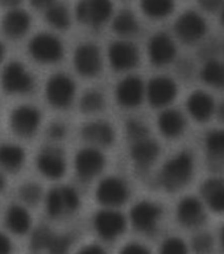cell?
<instances>
[{"label": "cell", "mask_w": 224, "mask_h": 254, "mask_svg": "<svg viewBox=\"0 0 224 254\" xmlns=\"http://www.w3.org/2000/svg\"><path fill=\"white\" fill-rule=\"evenodd\" d=\"M194 174V158L189 152H179L163 163L160 182L167 191H177L190 182Z\"/></svg>", "instance_id": "1"}, {"label": "cell", "mask_w": 224, "mask_h": 254, "mask_svg": "<svg viewBox=\"0 0 224 254\" xmlns=\"http://www.w3.org/2000/svg\"><path fill=\"white\" fill-rule=\"evenodd\" d=\"M79 205V193L72 186H56L46 195V213L52 219L70 216L78 211Z\"/></svg>", "instance_id": "2"}, {"label": "cell", "mask_w": 224, "mask_h": 254, "mask_svg": "<svg viewBox=\"0 0 224 254\" xmlns=\"http://www.w3.org/2000/svg\"><path fill=\"white\" fill-rule=\"evenodd\" d=\"M0 84L8 95H24L33 90L34 79L21 62L11 61L4 66Z\"/></svg>", "instance_id": "3"}, {"label": "cell", "mask_w": 224, "mask_h": 254, "mask_svg": "<svg viewBox=\"0 0 224 254\" xmlns=\"http://www.w3.org/2000/svg\"><path fill=\"white\" fill-rule=\"evenodd\" d=\"M28 52L34 61L42 64H57L64 57V44L54 34L42 33L36 34L28 44Z\"/></svg>", "instance_id": "4"}, {"label": "cell", "mask_w": 224, "mask_h": 254, "mask_svg": "<svg viewBox=\"0 0 224 254\" xmlns=\"http://www.w3.org/2000/svg\"><path fill=\"white\" fill-rule=\"evenodd\" d=\"M114 13L112 0H79L75 7L76 20L92 28L103 27Z\"/></svg>", "instance_id": "5"}, {"label": "cell", "mask_w": 224, "mask_h": 254, "mask_svg": "<svg viewBox=\"0 0 224 254\" xmlns=\"http://www.w3.org/2000/svg\"><path fill=\"white\" fill-rule=\"evenodd\" d=\"M75 83L66 74H54L45 86V98L50 106L57 110H65L72 106L75 96Z\"/></svg>", "instance_id": "6"}, {"label": "cell", "mask_w": 224, "mask_h": 254, "mask_svg": "<svg viewBox=\"0 0 224 254\" xmlns=\"http://www.w3.org/2000/svg\"><path fill=\"white\" fill-rule=\"evenodd\" d=\"M41 124V112L33 106H19L11 112L9 126L12 132L21 138H29L36 134Z\"/></svg>", "instance_id": "7"}, {"label": "cell", "mask_w": 224, "mask_h": 254, "mask_svg": "<svg viewBox=\"0 0 224 254\" xmlns=\"http://www.w3.org/2000/svg\"><path fill=\"white\" fill-rule=\"evenodd\" d=\"M95 196L99 203L106 208H118L128 199V185L119 177H107L99 182Z\"/></svg>", "instance_id": "8"}, {"label": "cell", "mask_w": 224, "mask_h": 254, "mask_svg": "<svg viewBox=\"0 0 224 254\" xmlns=\"http://www.w3.org/2000/svg\"><path fill=\"white\" fill-rule=\"evenodd\" d=\"M73 62L79 75L86 78L98 75L103 64L100 49L92 42H82L76 46Z\"/></svg>", "instance_id": "9"}, {"label": "cell", "mask_w": 224, "mask_h": 254, "mask_svg": "<svg viewBox=\"0 0 224 254\" xmlns=\"http://www.w3.org/2000/svg\"><path fill=\"white\" fill-rule=\"evenodd\" d=\"M126 217L115 208L100 209L94 216V228L103 240L114 241L126 231Z\"/></svg>", "instance_id": "10"}, {"label": "cell", "mask_w": 224, "mask_h": 254, "mask_svg": "<svg viewBox=\"0 0 224 254\" xmlns=\"http://www.w3.org/2000/svg\"><path fill=\"white\" fill-rule=\"evenodd\" d=\"M174 32L177 37L185 44H195L205 37L207 23L198 12L186 11L175 21Z\"/></svg>", "instance_id": "11"}, {"label": "cell", "mask_w": 224, "mask_h": 254, "mask_svg": "<svg viewBox=\"0 0 224 254\" xmlns=\"http://www.w3.org/2000/svg\"><path fill=\"white\" fill-rule=\"evenodd\" d=\"M36 166L40 174L44 175L45 178L56 181L62 178L66 173V158L60 148L46 146L37 154Z\"/></svg>", "instance_id": "12"}, {"label": "cell", "mask_w": 224, "mask_h": 254, "mask_svg": "<svg viewBox=\"0 0 224 254\" xmlns=\"http://www.w3.org/2000/svg\"><path fill=\"white\" fill-rule=\"evenodd\" d=\"M178 87L170 76L158 75L149 80L147 86V99L150 106L156 108H166L177 96Z\"/></svg>", "instance_id": "13"}, {"label": "cell", "mask_w": 224, "mask_h": 254, "mask_svg": "<svg viewBox=\"0 0 224 254\" xmlns=\"http://www.w3.org/2000/svg\"><path fill=\"white\" fill-rule=\"evenodd\" d=\"M129 219L135 229L152 233L161 220V207L150 200H141L132 207Z\"/></svg>", "instance_id": "14"}, {"label": "cell", "mask_w": 224, "mask_h": 254, "mask_svg": "<svg viewBox=\"0 0 224 254\" xmlns=\"http://www.w3.org/2000/svg\"><path fill=\"white\" fill-rule=\"evenodd\" d=\"M116 100L124 108H135L140 106L147 96V86L137 75H128L119 82L115 88Z\"/></svg>", "instance_id": "15"}, {"label": "cell", "mask_w": 224, "mask_h": 254, "mask_svg": "<svg viewBox=\"0 0 224 254\" xmlns=\"http://www.w3.org/2000/svg\"><path fill=\"white\" fill-rule=\"evenodd\" d=\"M104 163H106V158L103 156V153L94 146L80 149L79 152L76 153L75 161H74L76 174L83 181H90L100 174Z\"/></svg>", "instance_id": "16"}, {"label": "cell", "mask_w": 224, "mask_h": 254, "mask_svg": "<svg viewBox=\"0 0 224 254\" xmlns=\"http://www.w3.org/2000/svg\"><path fill=\"white\" fill-rule=\"evenodd\" d=\"M149 60L156 66H166L174 61L177 46L174 40L165 32L153 34L148 42Z\"/></svg>", "instance_id": "17"}, {"label": "cell", "mask_w": 224, "mask_h": 254, "mask_svg": "<svg viewBox=\"0 0 224 254\" xmlns=\"http://www.w3.org/2000/svg\"><path fill=\"white\" fill-rule=\"evenodd\" d=\"M108 61L116 71H128L139 62V50L132 42L115 41L108 48Z\"/></svg>", "instance_id": "18"}, {"label": "cell", "mask_w": 224, "mask_h": 254, "mask_svg": "<svg viewBox=\"0 0 224 254\" xmlns=\"http://www.w3.org/2000/svg\"><path fill=\"white\" fill-rule=\"evenodd\" d=\"M80 136L94 148L111 146L115 141V130L110 123L96 120L84 124L80 129Z\"/></svg>", "instance_id": "19"}, {"label": "cell", "mask_w": 224, "mask_h": 254, "mask_svg": "<svg viewBox=\"0 0 224 254\" xmlns=\"http://www.w3.org/2000/svg\"><path fill=\"white\" fill-rule=\"evenodd\" d=\"M205 204L198 197L186 196L177 205V219L183 227L197 228L205 221Z\"/></svg>", "instance_id": "20"}, {"label": "cell", "mask_w": 224, "mask_h": 254, "mask_svg": "<svg viewBox=\"0 0 224 254\" xmlns=\"http://www.w3.org/2000/svg\"><path fill=\"white\" fill-rule=\"evenodd\" d=\"M31 28V16L24 9H11L3 16L1 29L11 40H19L28 33Z\"/></svg>", "instance_id": "21"}, {"label": "cell", "mask_w": 224, "mask_h": 254, "mask_svg": "<svg viewBox=\"0 0 224 254\" xmlns=\"http://www.w3.org/2000/svg\"><path fill=\"white\" fill-rule=\"evenodd\" d=\"M187 112L191 118L197 122H207L211 119L217 106L214 102V98L205 91H194L186 102Z\"/></svg>", "instance_id": "22"}, {"label": "cell", "mask_w": 224, "mask_h": 254, "mask_svg": "<svg viewBox=\"0 0 224 254\" xmlns=\"http://www.w3.org/2000/svg\"><path fill=\"white\" fill-rule=\"evenodd\" d=\"M160 156V146L150 137L135 141L131 146V158L137 167L145 169L152 166Z\"/></svg>", "instance_id": "23"}, {"label": "cell", "mask_w": 224, "mask_h": 254, "mask_svg": "<svg viewBox=\"0 0 224 254\" xmlns=\"http://www.w3.org/2000/svg\"><path fill=\"white\" fill-rule=\"evenodd\" d=\"M4 224L11 233L16 236L27 235L32 225L31 213L23 205L11 204L5 211Z\"/></svg>", "instance_id": "24"}, {"label": "cell", "mask_w": 224, "mask_h": 254, "mask_svg": "<svg viewBox=\"0 0 224 254\" xmlns=\"http://www.w3.org/2000/svg\"><path fill=\"white\" fill-rule=\"evenodd\" d=\"M202 199L211 211L224 212V179L209 178L201 187Z\"/></svg>", "instance_id": "25"}, {"label": "cell", "mask_w": 224, "mask_h": 254, "mask_svg": "<svg viewBox=\"0 0 224 254\" xmlns=\"http://www.w3.org/2000/svg\"><path fill=\"white\" fill-rule=\"evenodd\" d=\"M157 126L162 136L167 138H175L181 136L186 128V120L178 110L174 108H166L160 114L157 119Z\"/></svg>", "instance_id": "26"}, {"label": "cell", "mask_w": 224, "mask_h": 254, "mask_svg": "<svg viewBox=\"0 0 224 254\" xmlns=\"http://www.w3.org/2000/svg\"><path fill=\"white\" fill-rule=\"evenodd\" d=\"M25 162V152L16 144L0 145V169L7 173H17Z\"/></svg>", "instance_id": "27"}, {"label": "cell", "mask_w": 224, "mask_h": 254, "mask_svg": "<svg viewBox=\"0 0 224 254\" xmlns=\"http://www.w3.org/2000/svg\"><path fill=\"white\" fill-rule=\"evenodd\" d=\"M201 78L214 88H224V62L209 58L201 70Z\"/></svg>", "instance_id": "28"}, {"label": "cell", "mask_w": 224, "mask_h": 254, "mask_svg": "<svg viewBox=\"0 0 224 254\" xmlns=\"http://www.w3.org/2000/svg\"><path fill=\"white\" fill-rule=\"evenodd\" d=\"M45 20L49 25L60 31L68 29L72 24L68 7L64 3H57V1L45 11Z\"/></svg>", "instance_id": "29"}, {"label": "cell", "mask_w": 224, "mask_h": 254, "mask_svg": "<svg viewBox=\"0 0 224 254\" xmlns=\"http://www.w3.org/2000/svg\"><path fill=\"white\" fill-rule=\"evenodd\" d=\"M112 29L120 36H132L139 31V21L131 9H123L112 20Z\"/></svg>", "instance_id": "30"}, {"label": "cell", "mask_w": 224, "mask_h": 254, "mask_svg": "<svg viewBox=\"0 0 224 254\" xmlns=\"http://www.w3.org/2000/svg\"><path fill=\"white\" fill-rule=\"evenodd\" d=\"M140 7L150 19H163L174 9V0H141Z\"/></svg>", "instance_id": "31"}, {"label": "cell", "mask_w": 224, "mask_h": 254, "mask_svg": "<svg viewBox=\"0 0 224 254\" xmlns=\"http://www.w3.org/2000/svg\"><path fill=\"white\" fill-rule=\"evenodd\" d=\"M205 149L210 158L224 159V129H214L205 137Z\"/></svg>", "instance_id": "32"}, {"label": "cell", "mask_w": 224, "mask_h": 254, "mask_svg": "<svg viewBox=\"0 0 224 254\" xmlns=\"http://www.w3.org/2000/svg\"><path fill=\"white\" fill-rule=\"evenodd\" d=\"M104 107V96L98 90H88L79 100V110L83 114H96Z\"/></svg>", "instance_id": "33"}, {"label": "cell", "mask_w": 224, "mask_h": 254, "mask_svg": "<svg viewBox=\"0 0 224 254\" xmlns=\"http://www.w3.org/2000/svg\"><path fill=\"white\" fill-rule=\"evenodd\" d=\"M54 235L56 233H53L49 227H46V225H38L32 232L31 239H29V247L34 252L46 251L48 247H49V244L52 243Z\"/></svg>", "instance_id": "34"}, {"label": "cell", "mask_w": 224, "mask_h": 254, "mask_svg": "<svg viewBox=\"0 0 224 254\" xmlns=\"http://www.w3.org/2000/svg\"><path fill=\"white\" fill-rule=\"evenodd\" d=\"M20 200L28 205H36L40 203L42 197L41 186L36 182H25L19 187L17 191Z\"/></svg>", "instance_id": "35"}, {"label": "cell", "mask_w": 224, "mask_h": 254, "mask_svg": "<svg viewBox=\"0 0 224 254\" xmlns=\"http://www.w3.org/2000/svg\"><path fill=\"white\" fill-rule=\"evenodd\" d=\"M126 133L127 137L132 142L143 140L145 137H149L148 127L145 126L144 122H141L139 119H131L126 123Z\"/></svg>", "instance_id": "36"}, {"label": "cell", "mask_w": 224, "mask_h": 254, "mask_svg": "<svg viewBox=\"0 0 224 254\" xmlns=\"http://www.w3.org/2000/svg\"><path fill=\"white\" fill-rule=\"evenodd\" d=\"M158 254H189V248L179 237H167L161 244Z\"/></svg>", "instance_id": "37"}, {"label": "cell", "mask_w": 224, "mask_h": 254, "mask_svg": "<svg viewBox=\"0 0 224 254\" xmlns=\"http://www.w3.org/2000/svg\"><path fill=\"white\" fill-rule=\"evenodd\" d=\"M72 245L73 237L70 235H54L46 252L48 254H69Z\"/></svg>", "instance_id": "38"}, {"label": "cell", "mask_w": 224, "mask_h": 254, "mask_svg": "<svg viewBox=\"0 0 224 254\" xmlns=\"http://www.w3.org/2000/svg\"><path fill=\"white\" fill-rule=\"evenodd\" d=\"M214 248L213 236L207 232L198 233L191 241V249L195 254H209Z\"/></svg>", "instance_id": "39"}, {"label": "cell", "mask_w": 224, "mask_h": 254, "mask_svg": "<svg viewBox=\"0 0 224 254\" xmlns=\"http://www.w3.org/2000/svg\"><path fill=\"white\" fill-rule=\"evenodd\" d=\"M48 136L52 138V140H62L65 136H66V127L60 122L52 123L49 127H48Z\"/></svg>", "instance_id": "40"}, {"label": "cell", "mask_w": 224, "mask_h": 254, "mask_svg": "<svg viewBox=\"0 0 224 254\" xmlns=\"http://www.w3.org/2000/svg\"><path fill=\"white\" fill-rule=\"evenodd\" d=\"M119 254H152L148 248L137 243L127 244Z\"/></svg>", "instance_id": "41"}, {"label": "cell", "mask_w": 224, "mask_h": 254, "mask_svg": "<svg viewBox=\"0 0 224 254\" xmlns=\"http://www.w3.org/2000/svg\"><path fill=\"white\" fill-rule=\"evenodd\" d=\"M201 8L206 12L221 11L224 5V0H198Z\"/></svg>", "instance_id": "42"}, {"label": "cell", "mask_w": 224, "mask_h": 254, "mask_svg": "<svg viewBox=\"0 0 224 254\" xmlns=\"http://www.w3.org/2000/svg\"><path fill=\"white\" fill-rule=\"evenodd\" d=\"M12 243L7 235L0 232V254H12Z\"/></svg>", "instance_id": "43"}, {"label": "cell", "mask_w": 224, "mask_h": 254, "mask_svg": "<svg viewBox=\"0 0 224 254\" xmlns=\"http://www.w3.org/2000/svg\"><path fill=\"white\" fill-rule=\"evenodd\" d=\"M76 254H107L106 251L103 249L100 245H96V244H90V245H86L80 249Z\"/></svg>", "instance_id": "44"}, {"label": "cell", "mask_w": 224, "mask_h": 254, "mask_svg": "<svg viewBox=\"0 0 224 254\" xmlns=\"http://www.w3.org/2000/svg\"><path fill=\"white\" fill-rule=\"evenodd\" d=\"M29 3L36 9H45L46 11L48 8L56 3V0H29Z\"/></svg>", "instance_id": "45"}, {"label": "cell", "mask_w": 224, "mask_h": 254, "mask_svg": "<svg viewBox=\"0 0 224 254\" xmlns=\"http://www.w3.org/2000/svg\"><path fill=\"white\" fill-rule=\"evenodd\" d=\"M23 0H0V5L5 8H13L15 9Z\"/></svg>", "instance_id": "46"}, {"label": "cell", "mask_w": 224, "mask_h": 254, "mask_svg": "<svg viewBox=\"0 0 224 254\" xmlns=\"http://www.w3.org/2000/svg\"><path fill=\"white\" fill-rule=\"evenodd\" d=\"M215 115H217L218 119H219L222 123H224V100L221 103V104H219V106H217Z\"/></svg>", "instance_id": "47"}, {"label": "cell", "mask_w": 224, "mask_h": 254, "mask_svg": "<svg viewBox=\"0 0 224 254\" xmlns=\"http://www.w3.org/2000/svg\"><path fill=\"white\" fill-rule=\"evenodd\" d=\"M5 186H7V181H5V178H4V175L0 173V192H3Z\"/></svg>", "instance_id": "48"}, {"label": "cell", "mask_w": 224, "mask_h": 254, "mask_svg": "<svg viewBox=\"0 0 224 254\" xmlns=\"http://www.w3.org/2000/svg\"><path fill=\"white\" fill-rule=\"evenodd\" d=\"M4 57H5V46L1 41H0V62L3 61Z\"/></svg>", "instance_id": "49"}, {"label": "cell", "mask_w": 224, "mask_h": 254, "mask_svg": "<svg viewBox=\"0 0 224 254\" xmlns=\"http://www.w3.org/2000/svg\"><path fill=\"white\" fill-rule=\"evenodd\" d=\"M221 244H222V248L224 249V228L222 229V232H221Z\"/></svg>", "instance_id": "50"}, {"label": "cell", "mask_w": 224, "mask_h": 254, "mask_svg": "<svg viewBox=\"0 0 224 254\" xmlns=\"http://www.w3.org/2000/svg\"><path fill=\"white\" fill-rule=\"evenodd\" d=\"M221 23H222V25H224V5H223V8L221 9Z\"/></svg>", "instance_id": "51"}, {"label": "cell", "mask_w": 224, "mask_h": 254, "mask_svg": "<svg viewBox=\"0 0 224 254\" xmlns=\"http://www.w3.org/2000/svg\"><path fill=\"white\" fill-rule=\"evenodd\" d=\"M223 53H224V46H223Z\"/></svg>", "instance_id": "52"}]
</instances>
